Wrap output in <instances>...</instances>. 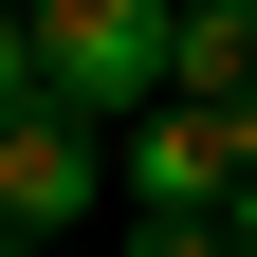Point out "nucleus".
Segmentation results:
<instances>
[{
    "label": "nucleus",
    "instance_id": "f257e3e1",
    "mask_svg": "<svg viewBox=\"0 0 257 257\" xmlns=\"http://www.w3.org/2000/svg\"><path fill=\"white\" fill-rule=\"evenodd\" d=\"M166 37H184V0H37L55 110H92V128H128L147 92H166Z\"/></svg>",
    "mask_w": 257,
    "mask_h": 257
},
{
    "label": "nucleus",
    "instance_id": "f03ea898",
    "mask_svg": "<svg viewBox=\"0 0 257 257\" xmlns=\"http://www.w3.org/2000/svg\"><path fill=\"white\" fill-rule=\"evenodd\" d=\"M92 202H128V184H110V128L55 110V92H37V110H0V220H19V239H74Z\"/></svg>",
    "mask_w": 257,
    "mask_h": 257
},
{
    "label": "nucleus",
    "instance_id": "7ed1b4c3",
    "mask_svg": "<svg viewBox=\"0 0 257 257\" xmlns=\"http://www.w3.org/2000/svg\"><path fill=\"white\" fill-rule=\"evenodd\" d=\"M166 92L239 110V92H257V0H184V37H166Z\"/></svg>",
    "mask_w": 257,
    "mask_h": 257
},
{
    "label": "nucleus",
    "instance_id": "20e7f679",
    "mask_svg": "<svg viewBox=\"0 0 257 257\" xmlns=\"http://www.w3.org/2000/svg\"><path fill=\"white\" fill-rule=\"evenodd\" d=\"M110 257H239V220H220V202H128Z\"/></svg>",
    "mask_w": 257,
    "mask_h": 257
},
{
    "label": "nucleus",
    "instance_id": "39448f33",
    "mask_svg": "<svg viewBox=\"0 0 257 257\" xmlns=\"http://www.w3.org/2000/svg\"><path fill=\"white\" fill-rule=\"evenodd\" d=\"M55 92V55H37V19H0V110H37Z\"/></svg>",
    "mask_w": 257,
    "mask_h": 257
},
{
    "label": "nucleus",
    "instance_id": "423d86ee",
    "mask_svg": "<svg viewBox=\"0 0 257 257\" xmlns=\"http://www.w3.org/2000/svg\"><path fill=\"white\" fill-rule=\"evenodd\" d=\"M220 220H239V257H257V166H239V184H220Z\"/></svg>",
    "mask_w": 257,
    "mask_h": 257
},
{
    "label": "nucleus",
    "instance_id": "0eeeda50",
    "mask_svg": "<svg viewBox=\"0 0 257 257\" xmlns=\"http://www.w3.org/2000/svg\"><path fill=\"white\" fill-rule=\"evenodd\" d=\"M0 19H37V0H0Z\"/></svg>",
    "mask_w": 257,
    "mask_h": 257
},
{
    "label": "nucleus",
    "instance_id": "6e6552de",
    "mask_svg": "<svg viewBox=\"0 0 257 257\" xmlns=\"http://www.w3.org/2000/svg\"><path fill=\"white\" fill-rule=\"evenodd\" d=\"M0 257H19V220H0Z\"/></svg>",
    "mask_w": 257,
    "mask_h": 257
},
{
    "label": "nucleus",
    "instance_id": "1a4fd4ad",
    "mask_svg": "<svg viewBox=\"0 0 257 257\" xmlns=\"http://www.w3.org/2000/svg\"><path fill=\"white\" fill-rule=\"evenodd\" d=\"M19 257H55V239H19Z\"/></svg>",
    "mask_w": 257,
    "mask_h": 257
}]
</instances>
